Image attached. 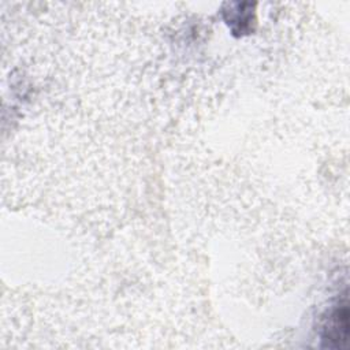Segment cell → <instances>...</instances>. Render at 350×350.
<instances>
[{
    "label": "cell",
    "mask_w": 350,
    "mask_h": 350,
    "mask_svg": "<svg viewBox=\"0 0 350 350\" xmlns=\"http://www.w3.org/2000/svg\"><path fill=\"white\" fill-rule=\"evenodd\" d=\"M349 332V310L347 304H339L334 308L324 325V339L329 346H342L347 339Z\"/></svg>",
    "instance_id": "obj_1"
}]
</instances>
